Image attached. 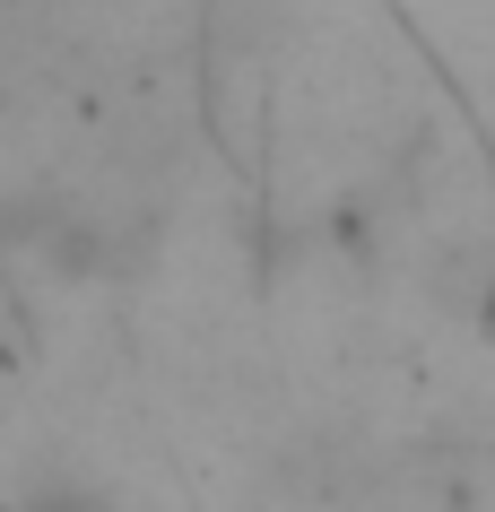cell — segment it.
<instances>
[{"label": "cell", "instance_id": "1", "mask_svg": "<svg viewBox=\"0 0 495 512\" xmlns=\"http://www.w3.org/2000/svg\"><path fill=\"white\" fill-rule=\"evenodd\" d=\"M18 512H105V504H96V495H87V486L53 478V486H35V495H27V504H18Z\"/></svg>", "mask_w": 495, "mask_h": 512}]
</instances>
